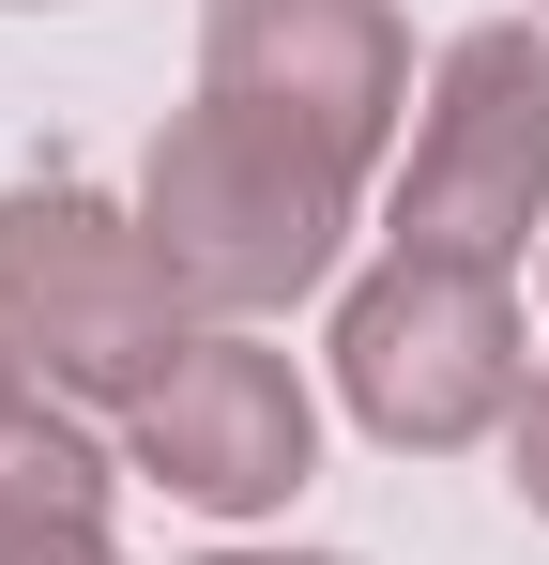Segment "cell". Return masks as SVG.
<instances>
[{
    "label": "cell",
    "instance_id": "obj_1",
    "mask_svg": "<svg viewBox=\"0 0 549 565\" xmlns=\"http://www.w3.org/2000/svg\"><path fill=\"white\" fill-rule=\"evenodd\" d=\"M352 199L366 169H336L321 138H290V122H245V107H169L153 122V169H138V230H153V260L198 321H245L260 337L274 306H305V290L336 276V245H352Z\"/></svg>",
    "mask_w": 549,
    "mask_h": 565
},
{
    "label": "cell",
    "instance_id": "obj_2",
    "mask_svg": "<svg viewBox=\"0 0 549 565\" xmlns=\"http://www.w3.org/2000/svg\"><path fill=\"white\" fill-rule=\"evenodd\" d=\"M198 337H214V321L169 290L153 230H138L122 199H92L77 169L0 184V352L46 382V397H77V413H138Z\"/></svg>",
    "mask_w": 549,
    "mask_h": 565
},
{
    "label": "cell",
    "instance_id": "obj_7",
    "mask_svg": "<svg viewBox=\"0 0 549 565\" xmlns=\"http://www.w3.org/2000/svg\"><path fill=\"white\" fill-rule=\"evenodd\" d=\"M107 504H122V473L92 444L77 413H0V565H46V551H107Z\"/></svg>",
    "mask_w": 549,
    "mask_h": 565
},
{
    "label": "cell",
    "instance_id": "obj_5",
    "mask_svg": "<svg viewBox=\"0 0 549 565\" xmlns=\"http://www.w3.org/2000/svg\"><path fill=\"white\" fill-rule=\"evenodd\" d=\"M198 93L321 138L336 169H397V138L428 107L397 0H198Z\"/></svg>",
    "mask_w": 549,
    "mask_h": 565
},
{
    "label": "cell",
    "instance_id": "obj_9",
    "mask_svg": "<svg viewBox=\"0 0 549 565\" xmlns=\"http://www.w3.org/2000/svg\"><path fill=\"white\" fill-rule=\"evenodd\" d=\"M198 565H352V551H198Z\"/></svg>",
    "mask_w": 549,
    "mask_h": 565
},
{
    "label": "cell",
    "instance_id": "obj_12",
    "mask_svg": "<svg viewBox=\"0 0 549 565\" xmlns=\"http://www.w3.org/2000/svg\"><path fill=\"white\" fill-rule=\"evenodd\" d=\"M0 15H31V0H0Z\"/></svg>",
    "mask_w": 549,
    "mask_h": 565
},
{
    "label": "cell",
    "instance_id": "obj_6",
    "mask_svg": "<svg viewBox=\"0 0 549 565\" xmlns=\"http://www.w3.org/2000/svg\"><path fill=\"white\" fill-rule=\"evenodd\" d=\"M122 444H138V473H153L169 504H198V520H274V504L321 473V397H305V367H290L274 337L214 321V337L122 413Z\"/></svg>",
    "mask_w": 549,
    "mask_h": 565
},
{
    "label": "cell",
    "instance_id": "obj_4",
    "mask_svg": "<svg viewBox=\"0 0 549 565\" xmlns=\"http://www.w3.org/2000/svg\"><path fill=\"white\" fill-rule=\"evenodd\" d=\"M336 397H352L366 444L397 459H458L488 428H519L535 352H519V276H473V260H366L336 290Z\"/></svg>",
    "mask_w": 549,
    "mask_h": 565
},
{
    "label": "cell",
    "instance_id": "obj_10",
    "mask_svg": "<svg viewBox=\"0 0 549 565\" xmlns=\"http://www.w3.org/2000/svg\"><path fill=\"white\" fill-rule=\"evenodd\" d=\"M31 397H46V382H31V367H15V352H0V413H31Z\"/></svg>",
    "mask_w": 549,
    "mask_h": 565
},
{
    "label": "cell",
    "instance_id": "obj_3",
    "mask_svg": "<svg viewBox=\"0 0 549 565\" xmlns=\"http://www.w3.org/2000/svg\"><path fill=\"white\" fill-rule=\"evenodd\" d=\"M381 214H397V260H473V276L535 260L549 230V31L535 15H488L428 62Z\"/></svg>",
    "mask_w": 549,
    "mask_h": 565
},
{
    "label": "cell",
    "instance_id": "obj_8",
    "mask_svg": "<svg viewBox=\"0 0 549 565\" xmlns=\"http://www.w3.org/2000/svg\"><path fill=\"white\" fill-rule=\"evenodd\" d=\"M504 459H519V504L549 520V367H535V397H519V428H504Z\"/></svg>",
    "mask_w": 549,
    "mask_h": 565
},
{
    "label": "cell",
    "instance_id": "obj_11",
    "mask_svg": "<svg viewBox=\"0 0 549 565\" xmlns=\"http://www.w3.org/2000/svg\"><path fill=\"white\" fill-rule=\"evenodd\" d=\"M46 565H122V551H46Z\"/></svg>",
    "mask_w": 549,
    "mask_h": 565
}]
</instances>
